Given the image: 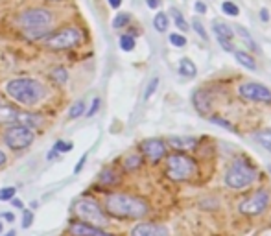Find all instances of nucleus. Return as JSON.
Here are the masks:
<instances>
[{
	"instance_id": "obj_1",
	"label": "nucleus",
	"mask_w": 271,
	"mask_h": 236,
	"mask_svg": "<svg viewBox=\"0 0 271 236\" xmlns=\"http://www.w3.org/2000/svg\"><path fill=\"white\" fill-rule=\"evenodd\" d=\"M106 210L113 218L120 220H138L148 214L146 201L128 196V194H109L106 198Z\"/></svg>"
},
{
	"instance_id": "obj_2",
	"label": "nucleus",
	"mask_w": 271,
	"mask_h": 236,
	"mask_svg": "<svg viewBox=\"0 0 271 236\" xmlns=\"http://www.w3.org/2000/svg\"><path fill=\"white\" fill-rule=\"evenodd\" d=\"M6 92L9 94V98L24 105H35L46 96V89L43 87V83H39L37 79H31V78L11 79L6 85Z\"/></svg>"
},
{
	"instance_id": "obj_3",
	"label": "nucleus",
	"mask_w": 271,
	"mask_h": 236,
	"mask_svg": "<svg viewBox=\"0 0 271 236\" xmlns=\"http://www.w3.org/2000/svg\"><path fill=\"white\" fill-rule=\"evenodd\" d=\"M256 179V170L247 160L236 159L225 174V184L231 188H245L253 184Z\"/></svg>"
},
{
	"instance_id": "obj_4",
	"label": "nucleus",
	"mask_w": 271,
	"mask_h": 236,
	"mask_svg": "<svg viewBox=\"0 0 271 236\" xmlns=\"http://www.w3.org/2000/svg\"><path fill=\"white\" fill-rule=\"evenodd\" d=\"M166 174L172 181H187L196 174V162L185 153H173L166 160Z\"/></svg>"
},
{
	"instance_id": "obj_5",
	"label": "nucleus",
	"mask_w": 271,
	"mask_h": 236,
	"mask_svg": "<svg viewBox=\"0 0 271 236\" xmlns=\"http://www.w3.org/2000/svg\"><path fill=\"white\" fill-rule=\"evenodd\" d=\"M52 13L45 8H31L19 15L17 24L23 26L24 30H48L52 24Z\"/></svg>"
},
{
	"instance_id": "obj_6",
	"label": "nucleus",
	"mask_w": 271,
	"mask_h": 236,
	"mask_svg": "<svg viewBox=\"0 0 271 236\" xmlns=\"http://www.w3.org/2000/svg\"><path fill=\"white\" fill-rule=\"evenodd\" d=\"M74 210H76V214H78L83 221H87L89 225L104 227L107 223V218H106V214H104V210H102V207H100L96 201H92V199L83 198V199H80V201H76Z\"/></svg>"
},
{
	"instance_id": "obj_7",
	"label": "nucleus",
	"mask_w": 271,
	"mask_h": 236,
	"mask_svg": "<svg viewBox=\"0 0 271 236\" xmlns=\"http://www.w3.org/2000/svg\"><path fill=\"white\" fill-rule=\"evenodd\" d=\"M81 43V30L80 28H65V30L52 33L50 37L45 39V46L50 50H68V48H74Z\"/></svg>"
},
{
	"instance_id": "obj_8",
	"label": "nucleus",
	"mask_w": 271,
	"mask_h": 236,
	"mask_svg": "<svg viewBox=\"0 0 271 236\" xmlns=\"http://www.w3.org/2000/svg\"><path fill=\"white\" fill-rule=\"evenodd\" d=\"M33 130L26 128V126H19L15 124L13 128H9L4 133V142L11 148V150H26L28 146L33 142Z\"/></svg>"
},
{
	"instance_id": "obj_9",
	"label": "nucleus",
	"mask_w": 271,
	"mask_h": 236,
	"mask_svg": "<svg viewBox=\"0 0 271 236\" xmlns=\"http://www.w3.org/2000/svg\"><path fill=\"white\" fill-rule=\"evenodd\" d=\"M268 205H270V194H268V190H256L253 196L244 199L238 209L245 216H256V214L264 212L268 209Z\"/></svg>"
},
{
	"instance_id": "obj_10",
	"label": "nucleus",
	"mask_w": 271,
	"mask_h": 236,
	"mask_svg": "<svg viewBox=\"0 0 271 236\" xmlns=\"http://www.w3.org/2000/svg\"><path fill=\"white\" fill-rule=\"evenodd\" d=\"M242 98L251 100V102H260V104H271V89H268L266 85L256 83V81H247L242 83L238 89Z\"/></svg>"
},
{
	"instance_id": "obj_11",
	"label": "nucleus",
	"mask_w": 271,
	"mask_h": 236,
	"mask_svg": "<svg viewBox=\"0 0 271 236\" xmlns=\"http://www.w3.org/2000/svg\"><path fill=\"white\" fill-rule=\"evenodd\" d=\"M212 30L216 33V37H218L221 48L227 50V52H234V48H233L234 30L233 28H231L229 24L223 23V21H214V23H212Z\"/></svg>"
},
{
	"instance_id": "obj_12",
	"label": "nucleus",
	"mask_w": 271,
	"mask_h": 236,
	"mask_svg": "<svg viewBox=\"0 0 271 236\" xmlns=\"http://www.w3.org/2000/svg\"><path fill=\"white\" fill-rule=\"evenodd\" d=\"M142 153L151 160V162H159L166 155V144L161 138H148L142 142Z\"/></svg>"
},
{
	"instance_id": "obj_13",
	"label": "nucleus",
	"mask_w": 271,
	"mask_h": 236,
	"mask_svg": "<svg viewBox=\"0 0 271 236\" xmlns=\"http://www.w3.org/2000/svg\"><path fill=\"white\" fill-rule=\"evenodd\" d=\"M131 236H170V231L161 223H138L133 227Z\"/></svg>"
},
{
	"instance_id": "obj_14",
	"label": "nucleus",
	"mask_w": 271,
	"mask_h": 236,
	"mask_svg": "<svg viewBox=\"0 0 271 236\" xmlns=\"http://www.w3.org/2000/svg\"><path fill=\"white\" fill-rule=\"evenodd\" d=\"M70 233L74 236H113L102 231L100 227H94V225H89V223H74L70 227Z\"/></svg>"
},
{
	"instance_id": "obj_15",
	"label": "nucleus",
	"mask_w": 271,
	"mask_h": 236,
	"mask_svg": "<svg viewBox=\"0 0 271 236\" xmlns=\"http://www.w3.org/2000/svg\"><path fill=\"white\" fill-rule=\"evenodd\" d=\"M192 102H194V105H196L197 113L201 114H209V111H211V94L207 91H197L196 94H194V98H192Z\"/></svg>"
},
{
	"instance_id": "obj_16",
	"label": "nucleus",
	"mask_w": 271,
	"mask_h": 236,
	"mask_svg": "<svg viewBox=\"0 0 271 236\" xmlns=\"http://www.w3.org/2000/svg\"><path fill=\"white\" fill-rule=\"evenodd\" d=\"M17 124L19 126H26L30 130H35L43 124V116L35 113H24V111H19V116H17Z\"/></svg>"
},
{
	"instance_id": "obj_17",
	"label": "nucleus",
	"mask_w": 271,
	"mask_h": 236,
	"mask_svg": "<svg viewBox=\"0 0 271 236\" xmlns=\"http://www.w3.org/2000/svg\"><path fill=\"white\" fill-rule=\"evenodd\" d=\"M168 144L175 148V150H194L197 146V138L196 137H170L168 138Z\"/></svg>"
},
{
	"instance_id": "obj_18",
	"label": "nucleus",
	"mask_w": 271,
	"mask_h": 236,
	"mask_svg": "<svg viewBox=\"0 0 271 236\" xmlns=\"http://www.w3.org/2000/svg\"><path fill=\"white\" fill-rule=\"evenodd\" d=\"M17 116H19L17 107L0 104V124H17Z\"/></svg>"
},
{
	"instance_id": "obj_19",
	"label": "nucleus",
	"mask_w": 271,
	"mask_h": 236,
	"mask_svg": "<svg viewBox=\"0 0 271 236\" xmlns=\"http://www.w3.org/2000/svg\"><path fill=\"white\" fill-rule=\"evenodd\" d=\"M179 74L183 78H194L197 74V69L196 65H194V61L192 59H189V57H183L179 61Z\"/></svg>"
},
{
	"instance_id": "obj_20",
	"label": "nucleus",
	"mask_w": 271,
	"mask_h": 236,
	"mask_svg": "<svg viewBox=\"0 0 271 236\" xmlns=\"http://www.w3.org/2000/svg\"><path fill=\"white\" fill-rule=\"evenodd\" d=\"M234 57H236V61L240 63L242 67H245L247 70H256V61L244 50H234Z\"/></svg>"
},
{
	"instance_id": "obj_21",
	"label": "nucleus",
	"mask_w": 271,
	"mask_h": 236,
	"mask_svg": "<svg viewBox=\"0 0 271 236\" xmlns=\"http://www.w3.org/2000/svg\"><path fill=\"white\" fill-rule=\"evenodd\" d=\"M168 24H170L168 15L163 13V11H159L157 15L153 17V26H155V30L161 31V33H164V31L168 30Z\"/></svg>"
},
{
	"instance_id": "obj_22",
	"label": "nucleus",
	"mask_w": 271,
	"mask_h": 236,
	"mask_svg": "<svg viewBox=\"0 0 271 236\" xmlns=\"http://www.w3.org/2000/svg\"><path fill=\"white\" fill-rule=\"evenodd\" d=\"M50 78H52L54 83L63 85V83H67L68 74H67V70L63 69V67H57V69H54V70H52V74H50Z\"/></svg>"
},
{
	"instance_id": "obj_23",
	"label": "nucleus",
	"mask_w": 271,
	"mask_h": 236,
	"mask_svg": "<svg viewBox=\"0 0 271 236\" xmlns=\"http://www.w3.org/2000/svg\"><path fill=\"white\" fill-rule=\"evenodd\" d=\"M140 164H142V157H140V155H135V153H133V155H128L126 160H124V168L129 170V172H131V170H136Z\"/></svg>"
},
{
	"instance_id": "obj_24",
	"label": "nucleus",
	"mask_w": 271,
	"mask_h": 236,
	"mask_svg": "<svg viewBox=\"0 0 271 236\" xmlns=\"http://www.w3.org/2000/svg\"><path fill=\"white\" fill-rule=\"evenodd\" d=\"M83 113H85V102L80 100V102H76L74 105L70 107V111H68V118H70V120H76V118H80Z\"/></svg>"
},
{
	"instance_id": "obj_25",
	"label": "nucleus",
	"mask_w": 271,
	"mask_h": 236,
	"mask_svg": "<svg viewBox=\"0 0 271 236\" xmlns=\"http://www.w3.org/2000/svg\"><path fill=\"white\" fill-rule=\"evenodd\" d=\"M172 17H173V21H175V26H177L181 31L189 30V24H187V21H185V17H183V13H181L179 9L172 8Z\"/></svg>"
},
{
	"instance_id": "obj_26",
	"label": "nucleus",
	"mask_w": 271,
	"mask_h": 236,
	"mask_svg": "<svg viewBox=\"0 0 271 236\" xmlns=\"http://www.w3.org/2000/svg\"><path fill=\"white\" fill-rule=\"evenodd\" d=\"M255 138L271 153V131H258L255 135Z\"/></svg>"
},
{
	"instance_id": "obj_27",
	"label": "nucleus",
	"mask_w": 271,
	"mask_h": 236,
	"mask_svg": "<svg viewBox=\"0 0 271 236\" xmlns=\"http://www.w3.org/2000/svg\"><path fill=\"white\" fill-rule=\"evenodd\" d=\"M234 33H238V35H240V37L244 39L245 43H247V46L251 48V50H256L255 41H253V37L249 35V31L245 30V28H242V26H236V28H234Z\"/></svg>"
},
{
	"instance_id": "obj_28",
	"label": "nucleus",
	"mask_w": 271,
	"mask_h": 236,
	"mask_svg": "<svg viewBox=\"0 0 271 236\" xmlns=\"http://www.w3.org/2000/svg\"><path fill=\"white\" fill-rule=\"evenodd\" d=\"M221 9H223V13H225V15H231V17L240 15V9H238V6L234 4L233 0H227V2H223V4H221Z\"/></svg>"
},
{
	"instance_id": "obj_29",
	"label": "nucleus",
	"mask_w": 271,
	"mask_h": 236,
	"mask_svg": "<svg viewBox=\"0 0 271 236\" xmlns=\"http://www.w3.org/2000/svg\"><path fill=\"white\" fill-rule=\"evenodd\" d=\"M120 48L124 50V52H131V50L135 48V37H133V35H122Z\"/></svg>"
},
{
	"instance_id": "obj_30",
	"label": "nucleus",
	"mask_w": 271,
	"mask_h": 236,
	"mask_svg": "<svg viewBox=\"0 0 271 236\" xmlns=\"http://www.w3.org/2000/svg\"><path fill=\"white\" fill-rule=\"evenodd\" d=\"M100 181L104 184H114L118 183V177H116V174H114L113 170H106L104 174L100 175Z\"/></svg>"
},
{
	"instance_id": "obj_31",
	"label": "nucleus",
	"mask_w": 271,
	"mask_h": 236,
	"mask_svg": "<svg viewBox=\"0 0 271 236\" xmlns=\"http://www.w3.org/2000/svg\"><path fill=\"white\" fill-rule=\"evenodd\" d=\"M157 87H159V78H151V81L148 83L146 91H144V100H150L153 96V92L157 91Z\"/></svg>"
},
{
	"instance_id": "obj_32",
	"label": "nucleus",
	"mask_w": 271,
	"mask_h": 236,
	"mask_svg": "<svg viewBox=\"0 0 271 236\" xmlns=\"http://www.w3.org/2000/svg\"><path fill=\"white\" fill-rule=\"evenodd\" d=\"M211 122H212V124H216V126H219V128H225V130H229V131H233V133H236V128H234L233 124L227 122V120H223L221 116H212Z\"/></svg>"
},
{
	"instance_id": "obj_33",
	"label": "nucleus",
	"mask_w": 271,
	"mask_h": 236,
	"mask_svg": "<svg viewBox=\"0 0 271 236\" xmlns=\"http://www.w3.org/2000/svg\"><path fill=\"white\" fill-rule=\"evenodd\" d=\"M129 21H131L129 13H120V15H116L113 19V26H114V28H124V26H126Z\"/></svg>"
},
{
	"instance_id": "obj_34",
	"label": "nucleus",
	"mask_w": 271,
	"mask_h": 236,
	"mask_svg": "<svg viewBox=\"0 0 271 236\" xmlns=\"http://www.w3.org/2000/svg\"><path fill=\"white\" fill-rule=\"evenodd\" d=\"M74 146H72V142H65V140H57L55 142V146H54V152L57 153H68L70 150H72Z\"/></svg>"
},
{
	"instance_id": "obj_35",
	"label": "nucleus",
	"mask_w": 271,
	"mask_h": 236,
	"mask_svg": "<svg viewBox=\"0 0 271 236\" xmlns=\"http://www.w3.org/2000/svg\"><path fill=\"white\" fill-rule=\"evenodd\" d=\"M15 188L13 186H6V188H0V201H9V199L15 198Z\"/></svg>"
},
{
	"instance_id": "obj_36",
	"label": "nucleus",
	"mask_w": 271,
	"mask_h": 236,
	"mask_svg": "<svg viewBox=\"0 0 271 236\" xmlns=\"http://www.w3.org/2000/svg\"><path fill=\"white\" fill-rule=\"evenodd\" d=\"M192 28H194V31H196L203 41L209 39V35H207V31H205V28H203V24L199 23V19H194V21H192Z\"/></svg>"
},
{
	"instance_id": "obj_37",
	"label": "nucleus",
	"mask_w": 271,
	"mask_h": 236,
	"mask_svg": "<svg viewBox=\"0 0 271 236\" xmlns=\"http://www.w3.org/2000/svg\"><path fill=\"white\" fill-rule=\"evenodd\" d=\"M170 43L173 46H177V48H183V46L187 45V37H183L181 33H172L170 35Z\"/></svg>"
},
{
	"instance_id": "obj_38",
	"label": "nucleus",
	"mask_w": 271,
	"mask_h": 236,
	"mask_svg": "<svg viewBox=\"0 0 271 236\" xmlns=\"http://www.w3.org/2000/svg\"><path fill=\"white\" fill-rule=\"evenodd\" d=\"M33 223V214H31V210H24L23 214V227L28 229Z\"/></svg>"
},
{
	"instance_id": "obj_39",
	"label": "nucleus",
	"mask_w": 271,
	"mask_h": 236,
	"mask_svg": "<svg viewBox=\"0 0 271 236\" xmlns=\"http://www.w3.org/2000/svg\"><path fill=\"white\" fill-rule=\"evenodd\" d=\"M98 109H100V98H94V100H92V107H90L89 111H87V114H89V116H92V114L96 113Z\"/></svg>"
},
{
	"instance_id": "obj_40",
	"label": "nucleus",
	"mask_w": 271,
	"mask_h": 236,
	"mask_svg": "<svg viewBox=\"0 0 271 236\" xmlns=\"http://www.w3.org/2000/svg\"><path fill=\"white\" fill-rule=\"evenodd\" d=\"M85 160H87V153H85L81 159H80V162H78V166L74 168V174H80V172H81L83 166H85Z\"/></svg>"
},
{
	"instance_id": "obj_41",
	"label": "nucleus",
	"mask_w": 271,
	"mask_h": 236,
	"mask_svg": "<svg viewBox=\"0 0 271 236\" xmlns=\"http://www.w3.org/2000/svg\"><path fill=\"white\" fill-rule=\"evenodd\" d=\"M196 11H197V13H205V11H207L205 2H201V0H199V2H196Z\"/></svg>"
},
{
	"instance_id": "obj_42",
	"label": "nucleus",
	"mask_w": 271,
	"mask_h": 236,
	"mask_svg": "<svg viewBox=\"0 0 271 236\" xmlns=\"http://www.w3.org/2000/svg\"><path fill=\"white\" fill-rule=\"evenodd\" d=\"M260 17H262L264 23H268V21H270V11H268L266 8H262L260 9Z\"/></svg>"
},
{
	"instance_id": "obj_43",
	"label": "nucleus",
	"mask_w": 271,
	"mask_h": 236,
	"mask_svg": "<svg viewBox=\"0 0 271 236\" xmlns=\"http://www.w3.org/2000/svg\"><path fill=\"white\" fill-rule=\"evenodd\" d=\"M120 4H122V0H109V6H111V8H120Z\"/></svg>"
},
{
	"instance_id": "obj_44",
	"label": "nucleus",
	"mask_w": 271,
	"mask_h": 236,
	"mask_svg": "<svg viewBox=\"0 0 271 236\" xmlns=\"http://www.w3.org/2000/svg\"><path fill=\"white\" fill-rule=\"evenodd\" d=\"M11 201H13V207H17V209H24V205H23V201H21V199L13 198Z\"/></svg>"
},
{
	"instance_id": "obj_45",
	"label": "nucleus",
	"mask_w": 271,
	"mask_h": 236,
	"mask_svg": "<svg viewBox=\"0 0 271 236\" xmlns=\"http://www.w3.org/2000/svg\"><path fill=\"white\" fill-rule=\"evenodd\" d=\"M2 218H4V220H8V221H13V220H15V216H13L11 212H4V214H2Z\"/></svg>"
},
{
	"instance_id": "obj_46",
	"label": "nucleus",
	"mask_w": 271,
	"mask_h": 236,
	"mask_svg": "<svg viewBox=\"0 0 271 236\" xmlns=\"http://www.w3.org/2000/svg\"><path fill=\"white\" fill-rule=\"evenodd\" d=\"M148 6H150L151 9H155L159 6V0H148Z\"/></svg>"
},
{
	"instance_id": "obj_47",
	"label": "nucleus",
	"mask_w": 271,
	"mask_h": 236,
	"mask_svg": "<svg viewBox=\"0 0 271 236\" xmlns=\"http://www.w3.org/2000/svg\"><path fill=\"white\" fill-rule=\"evenodd\" d=\"M4 164H6V155H4V152L0 150V168L4 166Z\"/></svg>"
},
{
	"instance_id": "obj_48",
	"label": "nucleus",
	"mask_w": 271,
	"mask_h": 236,
	"mask_svg": "<svg viewBox=\"0 0 271 236\" xmlns=\"http://www.w3.org/2000/svg\"><path fill=\"white\" fill-rule=\"evenodd\" d=\"M15 235H17L15 231H9V233H6V235H4V236H15Z\"/></svg>"
},
{
	"instance_id": "obj_49",
	"label": "nucleus",
	"mask_w": 271,
	"mask_h": 236,
	"mask_svg": "<svg viewBox=\"0 0 271 236\" xmlns=\"http://www.w3.org/2000/svg\"><path fill=\"white\" fill-rule=\"evenodd\" d=\"M0 235H2V223H0Z\"/></svg>"
},
{
	"instance_id": "obj_50",
	"label": "nucleus",
	"mask_w": 271,
	"mask_h": 236,
	"mask_svg": "<svg viewBox=\"0 0 271 236\" xmlns=\"http://www.w3.org/2000/svg\"><path fill=\"white\" fill-rule=\"evenodd\" d=\"M268 170H270V172H271V166H270V168H268Z\"/></svg>"
}]
</instances>
